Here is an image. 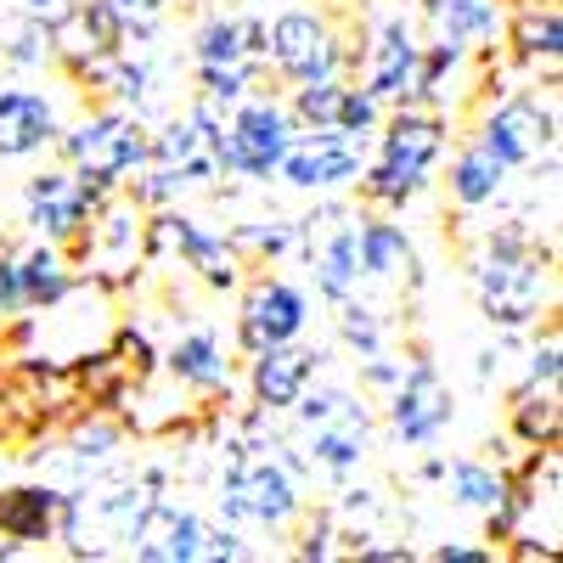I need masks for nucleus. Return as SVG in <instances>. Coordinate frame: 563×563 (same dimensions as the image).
Listing matches in <instances>:
<instances>
[{
  "label": "nucleus",
  "instance_id": "f704fd0d",
  "mask_svg": "<svg viewBox=\"0 0 563 563\" xmlns=\"http://www.w3.org/2000/svg\"><path fill=\"white\" fill-rule=\"evenodd\" d=\"M7 7L23 18V23H40V29H52L68 7H74V0H7Z\"/></svg>",
  "mask_w": 563,
  "mask_h": 563
},
{
  "label": "nucleus",
  "instance_id": "f3484780",
  "mask_svg": "<svg viewBox=\"0 0 563 563\" xmlns=\"http://www.w3.org/2000/svg\"><path fill=\"white\" fill-rule=\"evenodd\" d=\"M310 327V294L288 276H254L243 288V305H238V350L254 355V350H271V344H294L305 339Z\"/></svg>",
  "mask_w": 563,
  "mask_h": 563
},
{
  "label": "nucleus",
  "instance_id": "412c9836",
  "mask_svg": "<svg viewBox=\"0 0 563 563\" xmlns=\"http://www.w3.org/2000/svg\"><path fill=\"white\" fill-rule=\"evenodd\" d=\"M63 135V108L40 85H0V164H29Z\"/></svg>",
  "mask_w": 563,
  "mask_h": 563
},
{
  "label": "nucleus",
  "instance_id": "0eeeda50",
  "mask_svg": "<svg viewBox=\"0 0 563 563\" xmlns=\"http://www.w3.org/2000/svg\"><path fill=\"white\" fill-rule=\"evenodd\" d=\"M558 85H519L496 97L485 108V119L474 124V135L512 169V175H530V169H558Z\"/></svg>",
  "mask_w": 563,
  "mask_h": 563
},
{
  "label": "nucleus",
  "instance_id": "f8f14e48",
  "mask_svg": "<svg viewBox=\"0 0 563 563\" xmlns=\"http://www.w3.org/2000/svg\"><path fill=\"white\" fill-rule=\"evenodd\" d=\"M147 214L124 186L119 192H108L97 203V214H90L85 238L68 249L74 254V271H85L90 282H113V276H130L141 260H147Z\"/></svg>",
  "mask_w": 563,
  "mask_h": 563
},
{
  "label": "nucleus",
  "instance_id": "2f4dec72",
  "mask_svg": "<svg viewBox=\"0 0 563 563\" xmlns=\"http://www.w3.org/2000/svg\"><path fill=\"white\" fill-rule=\"evenodd\" d=\"M108 7H113L124 40H153L158 23H164V12H169V0H108Z\"/></svg>",
  "mask_w": 563,
  "mask_h": 563
},
{
  "label": "nucleus",
  "instance_id": "cd10ccee",
  "mask_svg": "<svg viewBox=\"0 0 563 563\" xmlns=\"http://www.w3.org/2000/svg\"><path fill=\"white\" fill-rule=\"evenodd\" d=\"M519 180L512 175L479 135H462V147L451 153V175H445V186H451V203L456 209H490V203H501L507 198V186Z\"/></svg>",
  "mask_w": 563,
  "mask_h": 563
},
{
  "label": "nucleus",
  "instance_id": "72a5a7b5",
  "mask_svg": "<svg viewBox=\"0 0 563 563\" xmlns=\"http://www.w3.org/2000/svg\"><path fill=\"white\" fill-rule=\"evenodd\" d=\"M333 541H339L333 512H316V519L305 525V536H299V547H294V552H299V558H333V552H339Z\"/></svg>",
  "mask_w": 563,
  "mask_h": 563
},
{
  "label": "nucleus",
  "instance_id": "393cba45",
  "mask_svg": "<svg viewBox=\"0 0 563 563\" xmlns=\"http://www.w3.org/2000/svg\"><path fill=\"white\" fill-rule=\"evenodd\" d=\"M192 68H265V23L243 12H209L192 29Z\"/></svg>",
  "mask_w": 563,
  "mask_h": 563
},
{
  "label": "nucleus",
  "instance_id": "4468645a",
  "mask_svg": "<svg viewBox=\"0 0 563 563\" xmlns=\"http://www.w3.org/2000/svg\"><path fill=\"white\" fill-rule=\"evenodd\" d=\"M108 192H97V186H85L68 164H45L23 180V225H29V238H45V243H63L74 249L85 238V225L90 214H97Z\"/></svg>",
  "mask_w": 563,
  "mask_h": 563
},
{
  "label": "nucleus",
  "instance_id": "f257e3e1",
  "mask_svg": "<svg viewBox=\"0 0 563 563\" xmlns=\"http://www.w3.org/2000/svg\"><path fill=\"white\" fill-rule=\"evenodd\" d=\"M445 153H451V113L445 108H429V102L384 108L378 130H372L366 164L355 175L361 203L378 209V214H395V209L417 203L422 192H429V180H434Z\"/></svg>",
  "mask_w": 563,
  "mask_h": 563
},
{
  "label": "nucleus",
  "instance_id": "aec40b11",
  "mask_svg": "<svg viewBox=\"0 0 563 563\" xmlns=\"http://www.w3.org/2000/svg\"><path fill=\"white\" fill-rule=\"evenodd\" d=\"M203 536H209L203 512H192L186 501L158 490L147 501V512H141L124 558H135V563H203Z\"/></svg>",
  "mask_w": 563,
  "mask_h": 563
},
{
  "label": "nucleus",
  "instance_id": "6ab92c4d",
  "mask_svg": "<svg viewBox=\"0 0 563 563\" xmlns=\"http://www.w3.org/2000/svg\"><path fill=\"white\" fill-rule=\"evenodd\" d=\"M440 479H445V496L462 507V512H474V519H485L496 552L501 541L519 530V512H512V474L485 456H456V462H440Z\"/></svg>",
  "mask_w": 563,
  "mask_h": 563
},
{
  "label": "nucleus",
  "instance_id": "4be33fe9",
  "mask_svg": "<svg viewBox=\"0 0 563 563\" xmlns=\"http://www.w3.org/2000/svg\"><path fill=\"white\" fill-rule=\"evenodd\" d=\"M316 344L294 339V344H271V350H254L249 355V400L260 417H288V406L310 389L316 378Z\"/></svg>",
  "mask_w": 563,
  "mask_h": 563
},
{
  "label": "nucleus",
  "instance_id": "b1692460",
  "mask_svg": "<svg viewBox=\"0 0 563 563\" xmlns=\"http://www.w3.org/2000/svg\"><path fill=\"white\" fill-rule=\"evenodd\" d=\"M501 18L507 0H422V23H429L422 40L462 57H490L501 40Z\"/></svg>",
  "mask_w": 563,
  "mask_h": 563
},
{
  "label": "nucleus",
  "instance_id": "9b49d317",
  "mask_svg": "<svg viewBox=\"0 0 563 563\" xmlns=\"http://www.w3.org/2000/svg\"><path fill=\"white\" fill-rule=\"evenodd\" d=\"M456 422V395L429 355H411L384 395V429L400 451H434Z\"/></svg>",
  "mask_w": 563,
  "mask_h": 563
},
{
  "label": "nucleus",
  "instance_id": "473e14b6",
  "mask_svg": "<svg viewBox=\"0 0 563 563\" xmlns=\"http://www.w3.org/2000/svg\"><path fill=\"white\" fill-rule=\"evenodd\" d=\"M119 440H124L119 422H85V429H74V456L79 462H102Z\"/></svg>",
  "mask_w": 563,
  "mask_h": 563
},
{
  "label": "nucleus",
  "instance_id": "f03ea898",
  "mask_svg": "<svg viewBox=\"0 0 563 563\" xmlns=\"http://www.w3.org/2000/svg\"><path fill=\"white\" fill-rule=\"evenodd\" d=\"M467 276H474L479 316L496 333H530L536 321L558 310V254L552 243L541 249V238L519 225L490 231L467 260Z\"/></svg>",
  "mask_w": 563,
  "mask_h": 563
},
{
  "label": "nucleus",
  "instance_id": "1a4fd4ad",
  "mask_svg": "<svg viewBox=\"0 0 563 563\" xmlns=\"http://www.w3.org/2000/svg\"><path fill=\"white\" fill-rule=\"evenodd\" d=\"M339 74H350V34L321 7H288L265 23V79L294 90Z\"/></svg>",
  "mask_w": 563,
  "mask_h": 563
},
{
  "label": "nucleus",
  "instance_id": "ddd939ff",
  "mask_svg": "<svg viewBox=\"0 0 563 563\" xmlns=\"http://www.w3.org/2000/svg\"><path fill=\"white\" fill-rule=\"evenodd\" d=\"M158 249H175L180 265L192 271L203 288H214V294L243 288V271L249 265H243L238 243L220 238V231H209L203 220H192V214L175 209V203H164V209L147 214V254H158Z\"/></svg>",
  "mask_w": 563,
  "mask_h": 563
},
{
  "label": "nucleus",
  "instance_id": "20e7f679",
  "mask_svg": "<svg viewBox=\"0 0 563 563\" xmlns=\"http://www.w3.org/2000/svg\"><path fill=\"white\" fill-rule=\"evenodd\" d=\"M288 417H294L288 445L305 456V467H316L327 479H350L378 445V417L366 406V389L355 395L344 384L310 378V389L288 406Z\"/></svg>",
  "mask_w": 563,
  "mask_h": 563
},
{
  "label": "nucleus",
  "instance_id": "7ed1b4c3",
  "mask_svg": "<svg viewBox=\"0 0 563 563\" xmlns=\"http://www.w3.org/2000/svg\"><path fill=\"white\" fill-rule=\"evenodd\" d=\"M305 456H294L288 440L249 434L243 445H231L225 474L214 490L220 525L231 530H260V536H288L305 519Z\"/></svg>",
  "mask_w": 563,
  "mask_h": 563
},
{
  "label": "nucleus",
  "instance_id": "a878e982",
  "mask_svg": "<svg viewBox=\"0 0 563 563\" xmlns=\"http://www.w3.org/2000/svg\"><path fill=\"white\" fill-rule=\"evenodd\" d=\"M63 525V490L57 485H0V541L18 552L52 547Z\"/></svg>",
  "mask_w": 563,
  "mask_h": 563
},
{
  "label": "nucleus",
  "instance_id": "e433bc0d",
  "mask_svg": "<svg viewBox=\"0 0 563 563\" xmlns=\"http://www.w3.org/2000/svg\"><path fill=\"white\" fill-rule=\"evenodd\" d=\"M0 558H23V552H18L12 541H0Z\"/></svg>",
  "mask_w": 563,
  "mask_h": 563
},
{
  "label": "nucleus",
  "instance_id": "5701e85b",
  "mask_svg": "<svg viewBox=\"0 0 563 563\" xmlns=\"http://www.w3.org/2000/svg\"><path fill=\"white\" fill-rule=\"evenodd\" d=\"M501 40L519 68L558 85V63H563V7L558 0H507Z\"/></svg>",
  "mask_w": 563,
  "mask_h": 563
},
{
  "label": "nucleus",
  "instance_id": "c85d7f7f",
  "mask_svg": "<svg viewBox=\"0 0 563 563\" xmlns=\"http://www.w3.org/2000/svg\"><path fill=\"white\" fill-rule=\"evenodd\" d=\"M507 434L525 451H558L563 445V389L525 378L507 395Z\"/></svg>",
  "mask_w": 563,
  "mask_h": 563
},
{
  "label": "nucleus",
  "instance_id": "a211bd4d",
  "mask_svg": "<svg viewBox=\"0 0 563 563\" xmlns=\"http://www.w3.org/2000/svg\"><path fill=\"white\" fill-rule=\"evenodd\" d=\"M355 254H361V294L406 299L417 288V249L389 214L378 209L355 214Z\"/></svg>",
  "mask_w": 563,
  "mask_h": 563
},
{
  "label": "nucleus",
  "instance_id": "c756f323",
  "mask_svg": "<svg viewBox=\"0 0 563 563\" xmlns=\"http://www.w3.org/2000/svg\"><path fill=\"white\" fill-rule=\"evenodd\" d=\"M12 265H18V288H23V310H45L57 305L79 271H74V254L63 243H45V238H29L23 249H12Z\"/></svg>",
  "mask_w": 563,
  "mask_h": 563
},
{
  "label": "nucleus",
  "instance_id": "39448f33",
  "mask_svg": "<svg viewBox=\"0 0 563 563\" xmlns=\"http://www.w3.org/2000/svg\"><path fill=\"white\" fill-rule=\"evenodd\" d=\"M147 147H153V124L119 108V102H102L79 119H63V135H57V153L63 164L97 186V192H119V186L147 164Z\"/></svg>",
  "mask_w": 563,
  "mask_h": 563
},
{
  "label": "nucleus",
  "instance_id": "7c9ffc66",
  "mask_svg": "<svg viewBox=\"0 0 563 563\" xmlns=\"http://www.w3.org/2000/svg\"><path fill=\"white\" fill-rule=\"evenodd\" d=\"M333 321H339V339H344V350H350L355 361L389 350V321L372 310L366 294H350L344 305H333Z\"/></svg>",
  "mask_w": 563,
  "mask_h": 563
},
{
  "label": "nucleus",
  "instance_id": "bb28decb",
  "mask_svg": "<svg viewBox=\"0 0 563 563\" xmlns=\"http://www.w3.org/2000/svg\"><path fill=\"white\" fill-rule=\"evenodd\" d=\"M164 372H169V384L186 389V395H225L231 389V361H225V344L214 327H192V333H180L169 350H164Z\"/></svg>",
  "mask_w": 563,
  "mask_h": 563
},
{
  "label": "nucleus",
  "instance_id": "dca6fc26",
  "mask_svg": "<svg viewBox=\"0 0 563 563\" xmlns=\"http://www.w3.org/2000/svg\"><path fill=\"white\" fill-rule=\"evenodd\" d=\"M366 147L372 135L355 130H299L294 147L276 164V180H288L294 192H339V186H355Z\"/></svg>",
  "mask_w": 563,
  "mask_h": 563
},
{
  "label": "nucleus",
  "instance_id": "c9c22d12",
  "mask_svg": "<svg viewBox=\"0 0 563 563\" xmlns=\"http://www.w3.org/2000/svg\"><path fill=\"white\" fill-rule=\"evenodd\" d=\"M429 558H440V563H485V558H496V547H462V541H440Z\"/></svg>",
  "mask_w": 563,
  "mask_h": 563
},
{
  "label": "nucleus",
  "instance_id": "423d86ee",
  "mask_svg": "<svg viewBox=\"0 0 563 563\" xmlns=\"http://www.w3.org/2000/svg\"><path fill=\"white\" fill-rule=\"evenodd\" d=\"M164 490L158 474H141V479H97L74 496H63V525L57 541L74 558H124L130 536L141 525L147 501Z\"/></svg>",
  "mask_w": 563,
  "mask_h": 563
},
{
  "label": "nucleus",
  "instance_id": "9d476101",
  "mask_svg": "<svg viewBox=\"0 0 563 563\" xmlns=\"http://www.w3.org/2000/svg\"><path fill=\"white\" fill-rule=\"evenodd\" d=\"M350 74L378 108L417 102V74H422V29L406 12L366 18L361 40H350Z\"/></svg>",
  "mask_w": 563,
  "mask_h": 563
},
{
  "label": "nucleus",
  "instance_id": "6e6552de",
  "mask_svg": "<svg viewBox=\"0 0 563 563\" xmlns=\"http://www.w3.org/2000/svg\"><path fill=\"white\" fill-rule=\"evenodd\" d=\"M294 135H299V119L288 113V97H271L260 85L220 113V130H214L220 169L231 180H271L282 153L294 147Z\"/></svg>",
  "mask_w": 563,
  "mask_h": 563
},
{
  "label": "nucleus",
  "instance_id": "2eb2a0df",
  "mask_svg": "<svg viewBox=\"0 0 563 563\" xmlns=\"http://www.w3.org/2000/svg\"><path fill=\"white\" fill-rule=\"evenodd\" d=\"M52 34V63L74 79V85H90L97 90L108 63L124 52V29L113 18L108 0H74V7L45 29Z\"/></svg>",
  "mask_w": 563,
  "mask_h": 563
}]
</instances>
